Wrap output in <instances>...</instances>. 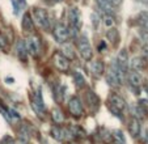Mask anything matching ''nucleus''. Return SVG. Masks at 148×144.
<instances>
[{"instance_id": "obj_10", "label": "nucleus", "mask_w": 148, "mask_h": 144, "mask_svg": "<svg viewBox=\"0 0 148 144\" xmlns=\"http://www.w3.org/2000/svg\"><path fill=\"white\" fill-rule=\"evenodd\" d=\"M68 21H70V26L68 28H73L80 30L81 26V14L77 7H73L68 11Z\"/></svg>"}, {"instance_id": "obj_12", "label": "nucleus", "mask_w": 148, "mask_h": 144, "mask_svg": "<svg viewBox=\"0 0 148 144\" xmlns=\"http://www.w3.org/2000/svg\"><path fill=\"white\" fill-rule=\"evenodd\" d=\"M21 28L25 33H33L34 30V21L32 17L30 12H25L23 14V20H21Z\"/></svg>"}, {"instance_id": "obj_27", "label": "nucleus", "mask_w": 148, "mask_h": 144, "mask_svg": "<svg viewBox=\"0 0 148 144\" xmlns=\"http://www.w3.org/2000/svg\"><path fill=\"white\" fill-rule=\"evenodd\" d=\"M90 19H92V24H93V28L97 29L98 26V22H100V17H98L97 13H92L90 14Z\"/></svg>"}, {"instance_id": "obj_13", "label": "nucleus", "mask_w": 148, "mask_h": 144, "mask_svg": "<svg viewBox=\"0 0 148 144\" xmlns=\"http://www.w3.org/2000/svg\"><path fill=\"white\" fill-rule=\"evenodd\" d=\"M117 64L119 66V68L122 69L125 73H127V67H129V53L127 50H121L117 55V59H115Z\"/></svg>"}, {"instance_id": "obj_1", "label": "nucleus", "mask_w": 148, "mask_h": 144, "mask_svg": "<svg viewBox=\"0 0 148 144\" xmlns=\"http://www.w3.org/2000/svg\"><path fill=\"white\" fill-rule=\"evenodd\" d=\"M125 72L119 68V66L117 64V62H113L110 64V68L106 72V83L109 84L112 88H118L123 84L125 80Z\"/></svg>"}, {"instance_id": "obj_28", "label": "nucleus", "mask_w": 148, "mask_h": 144, "mask_svg": "<svg viewBox=\"0 0 148 144\" xmlns=\"http://www.w3.org/2000/svg\"><path fill=\"white\" fill-rule=\"evenodd\" d=\"M0 144H14V143H13V140H12L9 136H5L3 140L0 141Z\"/></svg>"}, {"instance_id": "obj_3", "label": "nucleus", "mask_w": 148, "mask_h": 144, "mask_svg": "<svg viewBox=\"0 0 148 144\" xmlns=\"http://www.w3.org/2000/svg\"><path fill=\"white\" fill-rule=\"evenodd\" d=\"M32 17H33V21L36 22L39 29H42V30H49L50 29V19H49V13L46 9L33 8Z\"/></svg>"}, {"instance_id": "obj_24", "label": "nucleus", "mask_w": 148, "mask_h": 144, "mask_svg": "<svg viewBox=\"0 0 148 144\" xmlns=\"http://www.w3.org/2000/svg\"><path fill=\"white\" fill-rule=\"evenodd\" d=\"M114 24H115L114 16H113V14H109V13H105V16H103V25H105V28L110 29Z\"/></svg>"}, {"instance_id": "obj_26", "label": "nucleus", "mask_w": 148, "mask_h": 144, "mask_svg": "<svg viewBox=\"0 0 148 144\" xmlns=\"http://www.w3.org/2000/svg\"><path fill=\"white\" fill-rule=\"evenodd\" d=\"M100 136H101V139H102L103 143H112L113 141V135L108 130H105V128L101 130V135Z\"/></svg>"}, {"instance_id": "obj_7", "label": "nucleus", "mask_w": 148, "mask_h": 144, "mask_svg": "<svg viewBox=\"0 0 148 144\" xmlns=\"http://www.w3.org/2000/svg\"><path fill=\"white\" fill-rule=\"evenodd\" d=\"M53 63L55 66V68L59 72H68L70 71V60L66 58L60 51H56L53 55Z\"/></svg>"}, {"instance_id": "obj_25", "label": "nucleus", "mask_w": 148, "mask_h": 144, "mask_svg": "<svg viewBox=\"0 0 148 144\" xmlns=\"http://www.w3.org/2000/svg\"><path fill=\"white\" fill-rule=\"evenodd\" d=\"M9 46V41L5 36H4L1 32H0V50L1 51H7Z\"/></svg>"}, {"instance_id": "obj_2", "label": "nucleus", "mask_w": 148, "mask_h": 144, "mask_svg": "<svg viewBox=\"0 0 148 144\" xmlns=\"http://www.w3.org/2000/svg\"><path fill=\"white\" fill-rule=\"evenodd\" d=\"M76 47H77V51L83 58V60L89 62L93 58V49L85 36H80L76 38Z\"/></svg>"}, {"instance_id": "obj_4", "label": "nucleus", "mask_w": 148, "mask_h": 144, "mask_svg": "<svg viewBox=\"0 0 148 144\" xmlns=\"http://www.w3.org/2000/svg\"><path fill=\"white\" fill-rule=\"evenodd\" d=\"M108 106H109V110L112 111L114 115H118L119 118H122V113L126 109V101L121 97L119 94L114 93L112 94L108 100Z\"/></svg>"}, {"instance_id": "obj_29", "label": "nucleus", "mask_w": 148, "mask_h": 144, "mask_svg": "<svg viewBox=\"0 0 148 144\" xmlns=\"http://www.w3.org/2000/svg\"><path fill=\"white\" fill-rule=\"evenodd\" d=\"M109 3L112 4L113 7H118L121 3H122V0H109Z\"/></svg>"}, {"instance_id": "obj_6", "label": "nucleus", "mask_w": 148, "mask_h": 144, "mask_svg": "<svg viewBox=\"0 0 148 144\" xmlns=\"http://www.w3.org/2000/svg\"><path fill=\"white\" fill-rule=\"evenodd\" d=\"M25 46H26V50H28V54H30L33 58H38L41 55L42 45H41V39L37 36H30L29 38H26Z\"/></svg>"}, {"instance_id": "obj_23", "label": "nucleus", "mask_w": 148, "mask_h": 144, "mask_svg": "<svg viewBox=\"0 0 148 144\" xmlns=\"http://www.w3.org/2000/svg\"><path fill=\"white\" fill-rule=\"evenodd\" d=\"M51 136H53L55 140H63V130L62 128H59L58 126H54V127H51Z\"/></svg>"}, {"instance_id": "obj_30", "label": "nucleus", "mask_w": 148, "mask_h": 144, "mask_svg": "<svg viewBox=\"0 0 148 144\" xmlns=\"http://www.w3.org/2000/svg\"><path fill=\"white\" fill-rule=\"evenodd\" d=\"M102 49H105V42H101V45L98 46V50L102 51Z\"/></svg>"}, {"instance_id": "obj_31", "label": "nucleus", "mask_w": 148, "mask_h": 144, "mask_svg": "<svg viewBox=\"0 0 148 144\" xmlns=\"http://www.w3.org/2000/svg\"><path fill=\"white\" fill-rule=\"evenodd\" d=\"M144 139H145V141L148 143V131H145V136H144Z\"/></svg>"}, {"instance_id": "obj_20", "label": "nucleus", "mask_w": 148, "mask_h": 144, "mask_svg": "<svg viewBox=\"0 0 148 144\" xmlns=\"http://www.w3.org/2000/svg\"><path fill=\"white\" fill-rule=\"evenodd\" d=\"M106 38L112 42L113 46H117L118 42H119V33H118V30L115 28H110L106 32Z\"/></svg>"}, {"instance_id": "obj_15", "label": "nucleus", "mask_w": 148, "mask_h": 144, "mask_svg": "<svg viewBox=\"0 0 148 144\" xmlns=\"http://www.w3.org/2000/svg\"><path fill=\"white\" fill-rule=\"evenodd\" d=\"M32 106H34V109H36L37 111L45 110V102H43V98H42V94H41V88L33 93V97H32Z\"/></svg>"}, {"instance_id": "obj_9", "label": "nucleus", "mask_w": 148, "mask_h": 144, "mask_svg": "<svg viewBox=\"0 0 148 144\" xmlns=\"http://www.w3.org/2000/svg\"><path fill=\"white\" fill-rule=\"evenodd\" d=\"M85 104H87V108L90 110V113H95L100 108V97L93 91L88 89L85 92Z\"/></svg>"}, {"instance_id": "obj_21", "label": "nucleus", "mask_w": 148, "mask_h": 144, "mask_svg": "<svg viewBox=\"0 0 148 144\" xmlns=\"http://www.w3.org/2000/svg\"><path fill=\"white\" fill-rule=\"evenodd\" d=\"M51 118H53L54 123H56V125H60V123L64 122V114L62 113V110L58 108L53 109V111H51Z\"/></svg>"}, {"instance_id": "obj_14", "label": "nucleus", "mask_w": 148, "mask_h": 144, "mask_svg": "<svg viewBox=\"0 0 148 144\" xmlns=\"http://www.w3.org/2000/svg\"><path fill=\"white\" fill-rule=\"evenodd\" d=\"M16 54H17V58L20 59V62H24V63L28 62V50H26L25 41H24V39L17 41V43H16Z\"/></svg>"}, {"instance_id": "obj_11", "label": "nucleus", "mask_w": 148, "mask_h": 144, "mask_svg": "<svg viewBox=\"0 0 148 144\" xmlns=\"http://www.w3.org/2000/svg\"><path fill=\"white\" fill-rule=\"evenodd\" d=\"M90 72L95 79H101L105 73V64H103L102 60L100 59H96L90 63Z\"/></svg>"}, {"instance_id": "obj_5", "label": "nucleus", "mask_w": 148, "mask_h": 144, "mask_svg": "<svg viewBox=\"0 0 148 144\" xmlns=\"http://www.w3.org/2000/svg\"><path fill=\"white\" fill-rule=\"evenodd\" d=\"M53 36L58 43H66L68 39L71 38L70 36V29L66 24L63 22H56L53 28Z\"/></svg>"}, {"instance_id": "obj_16", "label": "nucleus", "mask_w": 148, "mask_h": 144, "mask_svg": "<svg viewBox=\"0 0 148 144\" xmlns=\"http://www.w3.org/2000/svg\"><path fill=\"white\" fill-rule=\"evenodd\" d=\"M127 80H129V84L132 86V88H138V86L142 85V76L138 71H131L127 73Z\"/></svg>"}, {"instance_id": "obj_22", "label": "nucleus", "mask_w": 148, "mask_h": 144, "mask_svg": "<svg viewBox=\"0 0 148 144\" xmlns=\"http://www.w3.org/2000/svg\"><path fill=\"white\" fill-rule=\"evenodd\" d=\"M73 83H75V86L77 89H83L85 86V77L81 75L80 72H75L73 75Z\"/></svg>"}, {"instance_id": "obj_18", "label": "nucleus", "mask_w": 148, "mask_h": 144, "mask_svg": "<svg viewBox=\"0 0 148 144\" xmlns=\"http://www.w3.org/2000/svg\"><path fill=\"white\" fill-rule=\"evenodd\" d=\"M60 53L63 54V55L66 56V58L68 59V60H73L75 59V49H73V46L71 43H63V46H62V50Z\"/></svg>"}, {"instance_id": "obj_17", "label": "nucleus", "mask_w": 148, "mask_h": 144, "mask_svg": "<svg viewBox=\"0 0 148 144\" xmlns=\"http://www.w3.org/2000/svg\"><path fill=\"white\" fill-rule=\"evenodd\" d=\"M129 132L131 136H134V138H136V136H139L140 134V123H139V119L135 118V117H132L131 119H130L129 122Z\"/></svg>"}, {"instance_id": "obj_33", "label": "nucleus", "mask_w": 148, "mask_h": 144, "mask_svg": "<svg viewBox=\"0 0 148 144\" xmlns=\"http://www.w3.org/2000/svg\"><path fill=\"white\" fill-rule=\"evenodd\" d=\"M17 144H25V143H21V141H17Z\"/></svg>"}, {"instance_id": "obj_8", "label": "nucleus", "mask_w": 148, "mask_h": 144, "mask_svg": "<svg viewBox=\"0 0 148 144\" xmlns=\"http://www.w3.org/2000/svg\"><path fill=\"white\" fill-rule=\"evenodd\" d=\"M68 111L75 118H80L83 115L84 108H83V102H81L80 98L76 97V96L70 98V101H68Z\"/></svg>"}, {"instance_id": "obj_34", "label": "nucleus", "mask_w": 148, "mask_h": 144, "mask_svg": "<svg viewBox=\"0 0 148 144\" xmlns=\"http://www.w3.org/2000/svg\"><path fill=\"white\" fill-rule=\"evenodd\" d=\"M68 144H76V143H68Z\"/></svg>"}, {"instance_id": "obj_19", "label": "nucleus", "mask_w": 148, "mask_h": 144, "mask_svg": "<svg viewBox=\"0 0 148 144\" xmlns=\"http://www.w3.org/2000/svg\"><path fill=\"white\" fill-rule=\"evenodd\" d=\"M130 67L134 71H142V69L145 68V59L142 58V56H135L130 63Z\"/></svg>"}, {"instance_id": "obj_32", "label": "nucleus", "mask_w": 148, "mask_h": 144, "mask_svg": "<svg viewBox=\"0 0 148 144\" xmlns=\"http://www.w3.org/2000/svg\"><path fill=\"white\" fill-rule=\"evenodd\" d=\"M7 81H8V84H11V81H12V83H13L14 80H13V79H9V77H8V79H7Z\"/></svg>"}]
</instances>
